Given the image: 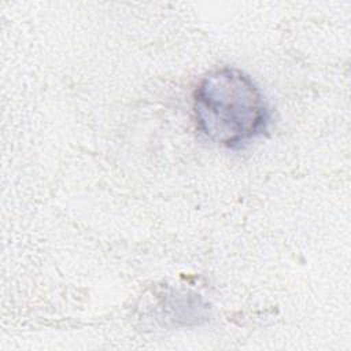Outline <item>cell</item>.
I'll list each match as a JSON object with an SVG mask.
<instances>
[{
  "mask_svg": "<svg viewBox=\"0 0 351 351\" xmlns=\"http://www.w3.org/2000/svg\"><path fill=\"white\" fill-rule=\"evenodd\" d=\"M196 130L223 148H241L263 136L270 108L258 84L237 67L208 71L192 95Z\"/></svg>",
  "mask_w": 351,
  "mask_h": 351,
  "instance_id": "6da1fadb",
  "label": "cell"
}]
</instances>
